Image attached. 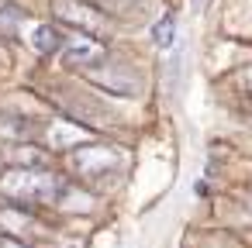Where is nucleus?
Here are the masks:
<instances>
[{
	"label": "nucleus",
	"mask_w": 252,
	"mask_h": 248,
	"mask_svg": "<svg viewBox=\"0 0 252 248\" xmlns=\"http://www.w3.org/2000/svg\"><path fill=\"white\" fill-rule=\"evenodd\" d=\"M0 190L18 200H52L59 190V179L42 169H14L0 176Z\"/></svg>",
	"instance_id": "f257e3e1"
},
{
	"label": "nucleus",
	"mask_w": 252,
	"mask_h": 248,
	"mask_svg": "<svg viewBox=\"0 0 252 248\" xmlns=\"http://www.w3.org/2000/svg\"><path fill=\"white\" fill-rule=\"evenodd\" d=\"M52 14L80 31H104L107 28V14H100L97 7L83 4V0H52Z\"/></svg>",
	"instance_id": "f03ea898"
},
{
	"label": "nucleus",
	"mask_w": 252,
	"mask_h": 248,
	"mask_svg": "<svg viewBox=\"0 0 252 248\" xmlns=\"http://www.w3.org/2000/svg\"><path fill=\"white\" fill-rule=\"evenodd\" d=\"M63 59H66V66H83V69H97L100 62H107V52H104V45L100 42H94V38H69L66 42V49H63Z\"/></svg>",
	"instance_id": "7ed1b4c3"
},
{
	"label": "nucleus",
	"mask_w": 252,
	"mask_h": 248,
	"mask_svg": "<svg viewBox=\"0 0 252 248\" xmlns=\"http://www.w3.org/2000/svg\"><path fill=\"white\" fill-rule=\"evenodd\" d=\"M76 169L80 172H87V176H100V172H114L118 169V152H111V148H83V152H76Z\"/></svg>",
	"instance_id": "20e7f679"
},
{
	"label": "nucleus",
	"mask_w": 252,
	"mask_h": 248,
	"mask_svg": "<svg viewBox=\"0 0 252 248\" xmlns=\"http://www.w3.org/2000/svg\"><path fill=\"white\" fill-rule=\"evenodd\" d=\"M32 42H35V49H38V52H45V55H49V52H56V49L63 45V42H59V35H56V28H49V25H38V28L32 31Z\"/></svg>",
	"instance_id": "39448f33"
},
{
	"label": "nucleus",
	"mask_w": 252,
	"mask_h": 248,
	"mask_svg": "<svg viewBox=\"0 0 252 248\" xmlns=\"http://www.w3.org/2000/svg\"><path fill=\"white\" fill-rule=\"evenodd\" d=\"M25 14L14 7V4H7V7H0V31H4V35H14L18 31V25L14 21H21Z\"/></svg>",
	"instance_id": "423d86ee"
},
{
	"label": "nucleus",
	"mask_w": 252,
	"mask_h": 248,
	"mask_svg": "<svg viewBox=\"0 0 252 248\" xmlns=\"http://www.w3.org/2000/svg\"><path fill=\"white\" fill-rule=\"evenodd\" d=\"M152 38H156L159 45H169V42H173V14H162V21L152 28Z\"/></svg>",
	"instance_id": "0eeeda50"
},
{
	"label": "nucleus",
	"mask_w": 252,
	"mask_h": 248,
	"mask_svg": "<svg viewBox=\"0 0 252 248\" xmlns=\"http://www.w3.org/2000/svg\"><path fill=\"white\" fill-rule=\"evenodd\" d=\"M245 83H249V86H252V69H249V73H245Z\"/></svg>",
	"instance_id": "6e6552de"
},
{
	"label": "nucleus",
	"mask_w": 252,
	"mask_h": 248,
	"mask_svg": "<svg viewBox=\"0 0 252 248\" xmlns=\"http://www.w3.org/2000/svg\"><path fill=\"white\" fill-rule=\"evenodd\" d=\"M193 4H197V7H200V4H207V0H193Z\"/></svg>",
	"instance_id": "1a4fd4ad"
}]
</instances>
